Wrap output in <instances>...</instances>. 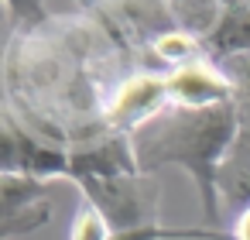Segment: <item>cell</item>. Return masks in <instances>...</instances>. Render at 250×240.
Here are the masks:
<instances>
[{
    "label": "cell",
    "mask_w": 250,
    "mask_h": 240,
    "mask_svg": "<svg viewBox=\"0 0 250 240\" xmlns=\"http://www.w3.org/2000/svg\"><path fill=\"white\" fill-rule=\"evenodd\" d=\"M0 189H4V213L21 209V206L45 202V192H48L45 178L21 175V172H4V175H0Z\"/></svg>",
    "instance_id": "cell-9"
},
{
    "label": "cell",
    "mask_w": 250,
    "mask_h": 240,
    "mask_svg": "<svg viewBox=\"0 0 250 240\" xmlns=\"http://www.w3.org/2000/svg\"><path fill=\"white\" fill-rule=\"evenodd\" d=\"M7 11H11V18L24 21V31L42 28L48 21L45 18V0H7Z\"/></svg>",
    "instance_id": "cell-13"
},
{
    "label": "cell",
    "mask_w": 250,
    "mask_h": 240,
    "mask_svg": "<svg viewBox=\"0 0 250 240\" xmlns=\"http://www.w3.org/2000/svg\"><path fill=\"white\" fill-rule=\"evenodd\" d=\"M236 141V103H216V107H178L168 103L161 113H154L147 124L130 131V148L141 175L158 172L161 165H182L192 172L202 202L206 219H219V168L229 158Z\"/></svg>",
    "instance_id": "cell-1"
},
{
    "label": "cell",
    "mask_w": 250,
    "mask_h": 240,
    "mask_svg": "<svg viewBox=\"0 0 250 240\" xmlns=\"http://www.w3.org/2000/svg\"><path fill=\"white\" fill-rule=\"evenodd\" d=\"M182 240V237H192V240H233L229 233H209V230H161V226H141V230H120L113 233V240Z\"/></svg>",
    "instance_id": "cell-12"
},
{
    "label": "cell",
    "mask_w": 250,
    "mask_h": 240,
    "mask_svg": "<svg viewBox=\"0 0 250 240\" xmlns=\"http://www.w3.org/2000/svg\"><path fill=\"white\" fill-rule=\"evenodd\" d=\"M4 172H21L35 178L69 175V148L38 137L18 120L11 107H4Z\"/></svg>",
    "instance_id": "cell-3"
},
{
    "label": "cell",
    "mask_w": 250,
    "mask_h": 240,
    "mask_svg": "<svg viewBox=\"0 0 250 240\" xmlns=\"http://www.w3.org/2000/svg\"><path fill=\"white\" fill-rule=\"evenodd\" d=\"M168 7L175 11V24L199 38H206L219 21V0H168Z\"/></svg>",
    "instance_id": "cell-8"
},
{
    "label": "cell",
    "mask_w": 250,
    "mask_h": 240,
    "mask_svg": "<svg viewBox=\"0 0 250 240\" xmlns=\"http://www.w3.org/2000/svg\"><path fill=\"white\" fill-rule=\"evenodd\" d=\"M202 42H206L209 55H219V59L250 52V7L223 11L219 21H216V28H212Z\"/></svg>",
    "instance_id": "cell-5"
},
{
    "label": "cell",
    "mask_w": 250,
    "mask_h": 240,
    "mask_svg": "<svg viewBox=\"0 0 250 240\" xmlns=\"http://www.w3.org/2000/svg\"><path fill=\"white\" fill-rule=\"evenodd\" d=\"M233 7H250V0H219V14L233 11Z\"/></svg>",
    "instance_id": "cell-14"
},
{
    "label": "cell",
    "mask_w": 250,
    "mask_h": 240,
    "mask_svg": "<svg viewBox=\"0 0 250 240\" xmlns=\"http://www.w3.org/2000/svg\"><path fill=\"white\" fill-rule=\"evenodd\" d=\"M168 103H171L168 72H154V69L134 72V76H127V79L113 89V96H110V103H106V110H103L106 131L130 134V131H137L141 124H147L154 113H161Z\"/></svg>",
    "instance_id": "cell-2"
},
{
    "label": "cell",
    "mask_w": 250,
    "mask_h": 240,
    "mask_svg": "<svg viewBox=\"0 0 250 240\" xmlns=\"http://www.w3.org/2000/svg\"><path fill=\"white\" fill-rule=\"evenodd\" d=\"M168 89H171V103L195 107V110L229 103L236 96L233 79L212 59H199V62H188V65H178V69H168Z\"/></svg>",
    "instance_id": "cell-4"
},
{
    "label": "cell",
    "mask_w": 250,
    "mask_h": 240,
    "mask_svg": "<svg viewBox=\"0 0 250 240\" xmlns=\"http://www.w3.org/2000/svg\"><path fill=\"white\" fill-rule=\"evenodd\" d=\"M250 206V158L229 154L219 168V209H247Z\"/></svg>",
    "instance_id": "cell-7"
},
{
    "label": "cell",
    "mask_w": 250,
    "mask_h": 240,
    "mask_svg": "<svg viewBox=\"0 0 250 240\" xmlns=\"http://www.w3.org/2000/svg\"><path fill=\"white\" fill-rule=\"evenodd\" d=\"M151 52L158 62L178 69V65H188V62H199V59H209V48L199 35L192 31H165V35H154L151 38Z\"/></svg>",
    "instance_id": "cell-6"
},
{
    "label": "cell",
    "mask_w": 250,
    "mask_h": 240,
    "mask_svg": "<svg viewBox=\"0 0 250 240\" xmlns=\"http://www.w3.org/2000/svg\"><path fill=\"white\" fill-rule=\"evenodd\" d=\"M48 216H52V209H48L45 202H35V206H21V209L4 213V240H11V237H18V233L38 230L42 223H48Z\"/></svg>",
    "instance_id": "cell-11"
},
{
    "label": "cell",
    "mask_w": 250,
    "mask_h": 240,
    "mask_svg": "<svg viewBox=\"0 0 250 240\" xmlns=\"http://www.w3.org/2000/svg\"><path fill=\"white\" fill-rule=\"evenodd\" d=\"M113 226L110 219L103 216L100 206H93L89 199L76 209V219H72V237L69 240H113Z\"/></svg>",
    "instance_id": "cell-10"
}]
</instances>
